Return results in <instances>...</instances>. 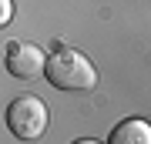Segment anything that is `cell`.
Here are the masks:
<instances>
[{"label": "cell", "mask_w": 151, "mask_h": 144, "mask_svg": "<svg viewBox=\"0 0 151 144\" xmlns=\"http://www.w3.org/2000/svg\"><path fill=\"white\" fill-rule=\"evenodd\" d=\"M7 128H10L20 141H34L40 138L44 131H47V107H44L40 97H17V101H10V107H7Z\"/></svg>", "instance_id": "cell-2"}, {"label": "cell", "mask_w": 151, "mask_h": 144, "mask_svg": "<svg viewBox=\"0 0 151 144\" xmlns=\"http://www.w3.org/2000/svg\"><path fill=\"white\" fill-rule=\"evenodd\" d=\"M44 50L34 44H10L7 50V74L20 77V80H34L44 74Z\"/></svg>", "instance_id": "cell-3"}, {"label": "cell", "mask_w": 151, "mask_h": 144, "mask_svg": "<svg viewBox=\"0 0 151 144\" xmlns=\"http://www.w3.org/2000/svg\"><path fill=\"white\" fill-rule=\"evenodd\" d=\"M44 77L57 91H91L97 84V70L91 67V60L70 47H57L44 60Z\"/></svg>", "instance_id": "cell-1"}, {"label": "cell", "mask_w": 151, "mask_h": 144, "mask_svg": "<svg viewBox=\"0 0 151 144\" xmlns=\"http://www.w3.org/2000/svg\"><path fill=\"white\" fill-rule=\"evenodd\" d=\"M108 144H151V128H148V121H141V117L121 121L118 128L111 131Z\"/></svg>", "instance_id": "cell-4"}, {"label": "cell", "mask_w": 151, "mask_h": 144, "mask_svg": "<svg viewBox=\"0 0 151 144\" xmlns=\"http://www.w3.org/2000/svg\"><path fill=\"white\" fill-rule=\"evenodd\" d=\"M14 20V0H0V27H7Z\"/></svg>", "instance_id": "cell-5"}, {"label": "cell", "mask_w": 151, "mask_h": 144, "mask_svg": "<svg viewBox=\"0 0 151 144\" xmlns=\"http://www.w3.org/2000/svg\"><path fill=\"white\" fill-rule=\"evenodd\" d=\"M74 144H97V141H91V138H81V141H74Z\"/></svg>", "instance_id": "cell-6"}]
</instances>
